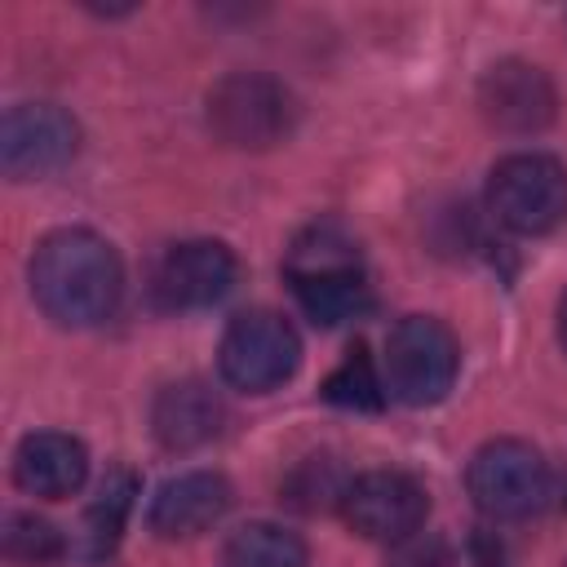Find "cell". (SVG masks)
<instances>
[{"label":"cell","mask_w":567,"mask_h":567,"mask_svg":"<svg viewBox=\"0 0 567 567\" xmlns=\"http://www.w3.org/2000/svg\"><path fill=\"white\" fill-rule=\"evenodd\" d=\"M120 292V257L93 230H53L31 257V297L49 319L66 328H93L111 319Z\"/></svg>","instance_id":"obj_1"},{"label":"cell","mask_w":567,"mask_h":567,"mask_svg":"<svg viewBox=\"0 0 567 567\" xmlns=\"http://www.w3.org/2000/svg\"><path fill=\"white\" fill-rule=\"evenodd\" d=\"M461 368L456 337L434 315H408L385 341V390L412 408L439 403Z\"/></svg>","instance_id":"obj_2"},{"label":"cell","mask_w":567,"mask_h":567,"mask_svg":"<svg viewBox=\"0 0 567 567\" xmlns=\"http://www.w3.org/2000/svg\"><path fill=\"white\" fill-rule=\"evenodd\" d=\"M487 204L501 226L545 235L567 217V168L540 151L505 155L487 177Z\"/></svg>","instance_id":"obj_3"},{"label":"cell","mask_w":567,"mask_h":567,"mask_svg":"<svg viewBox=\"0 0 567 567\" xmlns=\"http://www.w3.org/2000/svg\"><path fill=\"white\" fill-rule=\"evenodd\" d=\"M301 363V341L292 323L275 310H244L226 323L217 346V368L235 390L266 394L284 385Z\"/></svg>","instance_id":"obj_4"},{"label":"cell","mask_w":567,"mask_h":567,"mask_svg":"<svg viewBox=\"0 0 567 567\" xmlns=\"http://www.w3.org/2000/svg\"><path fill=\"white\" fill-rule=\"evenodd\" d=\"M292 93L252 71H235L208 89V128L239 151H266L292 128Z\"/></svg>","instance_id":"obj_5"},{"label":"cell","mask_w":567,"mask_h":567,"mask_svg":"<svg viewBox=\"0 0 567 567\" xmlns=\"http://www.w3.org/2000/svg\"><path fill=\"white\" fill-rule=\"evenodd\" d=\"M465 487L474 505L492 518H527L549 496V470L540 452L523 439H492L474 452L465 470Z\"/></svg>","instance_id":"obj_6"},{"label":"cell","mask_w":567,"mask_h":567,"mask_svg":"<svg viewBox=\"0 0 567 567\" xmlns=\"http://www.w3.org/2000/svg\"><path fill=\"white\" fill-rule=\"evenodd\" d=\"M80 146L75 120L53 102H22L0 124V168L13 182L58 173Z\"/></svg>","instance_id":"obj_7"},{"label":"cell","mask_w":567,"mask_h":567,"mask_svg":"<svg viewBox=\"0 0 567 567\" xmlns=\"http://www.w3.org/2000/svg\"><path fill=\"white\" fill-rule=\"evenodd\" d=\"M425 509H430L425 487L412 474H399V470H368V474L350 478L346 496H341V518L359 536L390 540V545L421 532Z\"/></svg>","instance_id":"obj_8"},{"label":"cell","mask_w":567,"mask_h":567,"mask_svg":"<svg viewBox=\"0 0 567 567\" xmlns=\"http://www.w3.org/2000/svg\"><path fill=\"white\" fill-rule=\"evenodd\" d=\"M235 284V252L217 239H186L173 244L155 270H151V292L164 310H199L213 306L230 292Z\"/></svg>","instance_id":"obj_9"},{"label":"cell","mask_w":567,"mask_h":567,"mask_svg":"<svg viewBox=\"0 0 567 567\" xmlns=\"http://www.w3.org/2000/svg\"><path fill=\"white\" fill-rule=\"evenodd\" d=\"M478 106L492 128L501 133H540L554 120V84L536 62L505 58L483 71L478 80Z\"/></svg>","instance_id":"obj_10"},{"label":"cell","mask_w":567,"mask_h":567,"mask_svg":"<svg viewBox=\"0 0 567 567\" xmlns=\"http://www.w3.org/2000/svg\"><path fill=\"white\" fill-rule=\"evenodd\" d=\"M230 509V483L213 470H190L168 478L146 509V523L155 536H199Z\"/></svg>","instance_id":"obj_11"},{"label":"cell","mask_w":567,"mask_h":567,"mask_svg":"<svg viewBox=\"0 0 567 567\" xmlns=\"http://www.w3.org/2000/svg\"><path fill=\"white\" fill-rule=\"evenodd\" d=\"M13 478L31 496L62 501V496L80 492V483L89 478V452L80 439L62 434V430L27 434L13 452Z\"/></svg>","instance_id":"obj_12"},{"label":"cell","mask_w":567,"mask_h":567,"mask_svg":"<svg viewBox=\"0 0 567 567\" xmlns=\"http://www.w3.org/2000/svg\"><path fill=\"white\" fill-rule=\"evenodd\" d=\"M151 430L168 452L204 447L221 430V399L204 381H173L151 403Z\"/></svg>","instance_id":"obj_13"},{"label":"cell","mask_w":567,"mask_h":567,"mask_svg":"<svg viewBox=\"0 0 567 567\" xmlns=\"http://www.w3.org/2000/svg\"><path fill=\"white\" fill-rule=\"evenodd\" d=\"M301 310L332 328V323H346L354 319L363 306H368V284H363V270L350 266V270H328V275H301V279H288Z\"/></svg>","instance_id":"obj_14"},{"label":"cell","mask_w":567,"mask_h":567,"mask_svg":"<svg viewBox=\"0 0 567 567\" xmlns=\"http://www.w3.org/2000/svg\"><path fill=\"white\" fill-rule=\"evenodd\" d=\"M133 496H137V478L128 470H111L93 496V505L84 509V523H80V540H84V554L102 558L115 549L120 532H124V518L133 509Z\"/></svg>","instance_id":"obj_15"},{"label":"cell","mask_w":567,"mask_h":567,"mask_svg":"<svg viewBox=\"0 0 567 567\" xmlns=\"http://www.w3.org/2000/svg\"><path fill=\"white\" fill-rule=\"evenodd\" d=\"M221 567H306V540L279 523H248L226 540Z\"/></svg>","instance_id":"obj_16"},{"label":"cell","mask_w":567,"mask_h":567,"mask_svg":"<svg viewBox=\"0 0 567 567\" xmlns=\"http://www.w3.org/2000/svg\"><path fill=\"white\" fill-rule=\"evenodd\" d=\"M323 399L337 403V408H381L385 385H381V377H377V368H372L363 346H354L341 359V368L323 381Z\"/></svg>","instance_id":"obj_17"},{"label":"cell","mask_w":567,"mask_h":567,"mask_svg":"<svg viewBox=\"0 0 567 567\" xmlns=\"http://www.w3.org/2000/svg\"><path fill=\"white\" fill-rule=\"evenodd\" d=\"M4 558L9 563H27V567H40V563H53L62 554V532L35 514H9L4 518Z\"/></svg>","instance_id":"obj_18"},{"label":"cell","mask_w":567,"mask_h":567,"mask_svg":"<svg viewBox=\"0 0 567 567\" xmlns=\"http://www.w3.org/2000/svg\"><path fill=\"white\" fill-rule=\"evenodd\" d=\"M346 483H350V478H341L328 456H310V461H301V465L292 470V478H288V501L301 505V509L341 505Z\"/></svg>","instance_id":"obj_19"},{"label":"cell","mask_w":567,"mask_h":567,"mask_svg":"<svg viewBox=\"0 0 567 567\" xmlns=\"http://www.w3.org/2000/svg\"><path fill=\"white\" fill-rule=\"evenodd\" d=\"M385 567H456V558H452V545L443 536L412 532V536H403V540L390 545Z\"/></svg>","instance_id":"obj_20"},{"label":"cell","mask_w":567,"mask_h":567,"mask_svg":"<svg viewBox=\"0 0 567 567\" xmlns=\"http://www.w3.org/2000/svg\"><path fill=\"white\" fill-rule=\"evenodd\" d=\"M558 337H563V346H567V297H563V306H558Z\"/></svg>","instance_id":"obj_21"}]
</instances>
